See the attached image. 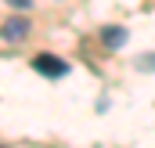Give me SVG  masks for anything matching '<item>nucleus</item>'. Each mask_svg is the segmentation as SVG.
Listing matches in <instances>:
<instances>
[{"instance_id":"1","label":"nucleus","mask_w":155,"mask_h":148,"mask_svg":"<svg viewBox=\"0 0 155 148\" xmlns=\"http://www.w3.org/2000/svg\"><path fill=\"white\" fill-rule=\"evenodd\" d=\"M33 69H36V72H43V76H51V79H58V76L69 72V65H65L61 58H54V54H36Z\"/></svg>"},{"instance_id":"2","label":"nucleus","mask_w":155,"mask_h":148,"mask_svg":"<svg viewBox=\"0 0 155 148\" xmlns=\"http://www.w3.org/2000/svg\"><path fill=\"white\" fill-rule=\"evenodd\" d=\"M101 36H105V43H108V47H116V43H126V29H116V25H108Z\"/></svg>"},{"instance_id":"3","label":"nucleus","mask_w":155,"mask_h":148,"mask_svg":"<svg viewBox=\"0 0 155 148\" xmlns=\"http://www.w3.org/2000/svg\"><path fill=\"white\" fill-rule=\"evenodd\" d=\"M25 29H29V22H25V18H18V22H11V25H7V36H11V40H18Z\"/></svg>"},{"instance_id":"4","label":"nucleus","mask_w":155,"mask_h":148,"mask_svg":"<svg viewBox=\"0 0 155 148\" xmlns=\"http://www.w3.org/2000/svg\"><path fill=\"white\" fill-rule=\"evenodd\" d=\"M7 4H15V7H29V0H7Z\"/></svg>"}]
</instances>
